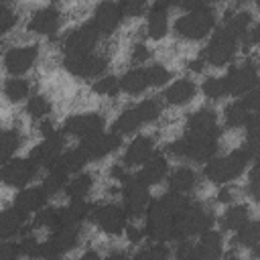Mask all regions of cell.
Listing matches in <instances>:
<instances>
[{
	"label": "cell",
	"instance_id": "cell-51",
	"mask_svg": "<svg viewBox=\"0 0 260 260\" xmlns=\"http://www.w3.org/2000/svg\"><path fill=\"white\" fill-rule=\"evenodd\" d=\"M177 258H197V246L189 244L187 240H181L177 248Z\"/></svg>",
	"mask_w": 260,
	"mask_h": 260
},
{
	"label": "cell",
	"instance_id": "cell-10",
	"mask_svg": "<svg viewBox=\"0 0 260 260\" xmlns=\"http://www.w3.org/2000/svg\"><path fill=\"white\" fill-rule=\"evenodd\" d=\"M106 57L93 55V53H81V55H65V69L75 77H98L106 69Z\"/></svg>",
	"mask_w": 260,
	"mask_h": 260
},
{
	"label": "cell",
	"instance_id": "cell-39",
	"mask_svg": "<svg viewBox=\"0 0 260 260\" xmlns=\"http://www.w3.org/2000/svg\"><path fill=\"white\" fill-rule=\"evenodd\" d=\"M49 112H51V104H49V100H47L45 95L35 93L32 98H28L26 114H28L32 120H41V118H45Z\"/></svg>",
	"mask_w": 260,
	"mask_h": 260
},
{
	"label": "cell",
	"instance_id": "cell-18",
	"mask_svg": "<svg viewBox=\"0 0 260 260\" xmlns=\"http://www.w3.org/2000/svg\"><path fill=\"white\" fill-rule=\"evenodd\" d=\"M120 142H122L120 134H116V132H100V134L83 140L81 148L85 150L89 160H95V158H104L106 154L118 150Z\"/></svg>",
	"mask_w": 260,
	"mask_h": 260
},
{
	"label": "cell",
	"instance_id": "cell-3",
	"mask_svg": "<svg viewBox=\"0 0 260 260\" xmlns=\"http://www.w3.org/2000/svg\"><path fill=\"white\" fill-rule=\"evenodd\" d=\"M213 213L211 209H207L201 203H191L181 215H177L175 219V232H173V240H189L195 234H203L205 230H209L213 225Z\"/></svg>",
	"mask_w": 260,
	"mask_h": 260
},
{
	"label": "cell",
	"instance_id": "cell-23",
	"mask_svg": "<svg viewBox=\"0 0 260 260\" xmlns=\"http://www.w3.org/2000/svg\"><path fill=\"white\" fill-rule=\"evenodd\" d=\"M167 171H169L167 158H165L162 154H152V156H150V158L144 162L142 171H140L136 177H138L142 183H146V185L150 187V185H156V183H160V181L165 179Z\"/></svg>",
	"mask_w": 260,
	"mask_h": 260
},
{
	"label": "cell",
	"instance_id": "cell-20",
	"mask_svg": "<svg viewBox=\"0 0 260 260\" xmlns=\"http://www.w3.org/2000/svg\"><path fill=\"white\" fill-rule=\"evenodd\" d=\"M169 2L167 0H156L148 12V22H146V32L150 39L158 41L167 35L169 28Z\"/></svg>",
	"mask_w": 260,
	"mask_h": 260
},
{
	"label": "cell",
	"instance_id": "cell-13",
	"mask_svg": "<svg viewBox=\"0 0 260 260\" xmlns=\"http://www.w3.org/2000/svg\"><path fill=\"white\" fill-rule=\"evenodd\" d=\"M63 156V132H55L53 136H47L39 146L30 150V158L37 167L51 169L55 167Z\"/></svg>",
	"mask_w": 260,
	"mask_h": 260
},
{
	"label": "cell",
	"instance_id": "cell-46",
	"mask_svg": "<svg viewBox=\"0 0 260 260\" xmlns=\"http://www.w3.org/2000/svg\"><path fill=\"white\" fill-rule=\"evenodd\" d=\"M148 69V77H150V85H165L171 79V71L162 65H150Z\"/></svg>",
	"mask_w": 260,
	"mask_h": 260
},
{
	"label": "cell",
	"instance_id": "cell-50",
	"mask_svg": "<svg viewBox=\"0 0 260 260\" xmlns=\"http://www.w3.org/2000/svg\"><path fill=\"white\" fill-rule=\"evenodd\" d=\"M248 193L254 201H260V171H250V183H248Z\"/></svg>",
	"mask_w": 260,
	"mask_h": 260
},
{
	"label": "cell",
	"instance_id": "cell-28",
	"mask_svg": "<svg viewBox=\"0 0 260 260\" xmlns=\"http://www.w3.org/2000/svg\"><path fill=\"white\" fill-rule=\"evenodd\" d=\"M221 252V234L215 230H205L197 244V258H219Z\"/></svg>",
	"mask_w": 260,
	"mask_h": 260
},
{
	"label": "cell",
	"instance_id": "cell-2",
	"mask_svg": "<svg viewBox=\"0 0 260 260\" xmlns=\"http://www.w3.org/2000/svg\"><path fill=\"white\" fill-rule=\"evenodd\" d=\"M252 156L248 154L246 148H238V150H232L230 154L225 156H217V158H209L205 169H203V175L215 183V185H223V183H230L234 181L236 177H240L248 165Z\"/></svg>",
	"mask_w": 260,
	"mask_h": 260
},
{
	"label": "cell",
	"instance_id": "cell-7",
	"mask_svg": "<svg viewBox=\"0 0 260 260\" xmlns=\"http://www.w3.org/2000/svg\"><path fill=\"white\" fill-rule=\"evenodd\" d=\"M122 197H124V209L128 213V217L138 219L146 213V205L150 203V195H148V185L142 183L136 175H128L122 181Z\"/></svg>",
	"mask_w": 260,
	"mask_h": 260
},
{
	"label": "cell",
	"instance_id": "cell-16",
	"mask_svg": "<svg viewBox=\"0 0 260 260\" xmlns=\"http://www.w3.org/2000/svg\"><path fill=\"white\" fill-rule=\"evenodd\" d=\"M122 18H124V12H122L120 4H116L112 0H104L93 10L91 24L98 28L100 35H110V32H114L120 26Z\"/></svg>",
	"mask_w": 260,
	"mask_h": 260
},
{
	"label": "cell",
	"instance_id": "cell-8",
	"mask_svg": "<svg viewBox=\"0 0 260 260\" xmlns=\"http://www.w3.org/2000/svg\"><path fill=\"white\" fill-rule=\"evenodd\" d=\"M126 209L114 203H104V205H91L87 219L91 223H95L102 232L110 234V236H118L126 230Z\"/></svg>",
	"mask_w": 260,
	"mask_h": 260
},
{
	"label": "cell",
	"instance_id": "cell-22",
	"mask_svg": "<svg viewBox=\"0 0 260 260\" xmlns=\"http://www.w3.org/2000/svg\"><path fill=\"white\" fill-rule=\"evenodd\" d=\"M47 195H49V193L45 191V187H28V189H22V191L16 195L14 205H16L20 211H24V213L28 215V213L39 211V209L45 207Z\"/></svg>",
	"mask_w": 260,
	"mask_h": 260
},
{
	"label": "cell",
	"instance_id": "cell-6",
	"mask_svg": "<svg viewBox=\"0 0 260 260\" xmlns=\"http://www.w3.org/2000/svg\"><path fill=\"white\" fill-rule=\"evenodd\" d=\"M160 114V106L156 100H144L132 108H128L126 112H122L118 116V120L112 126V132L116 134H130L134 130H138L142 124H148L152 120H156Z\"/></svg>",
	"mask_w": 260,
	"mask_h": 260
},
{
	"label": "cell",
	"instance_id": "cell-14",
	"mask_svg": "<svg viewBox=\"0 0 260 260\" xmlns=\"http://www.w3.org/2000/svg\"><path fill=\"white\" fill-rule=\"evenodd\" d=\"M98 37H100L98 28L91 22H87V24H83V26H79V28H75L67 35L65 43H63V53L65 55L91 53L93 45L98 43Z\"/></svg>",
	"mask_w": 260,
	"mask_h": 260
},
{
	"label": "cell",
	"instance_id": "cell-42",
	"mask_svg": "<svg viewBox=\"0 0 260 260\" xmlns=\"http://www.w3.org/2000/svg\"><path fill=\"white\" fill-rule=\"evenodd\" d=\"M203 93L207 95V98H211V100H219V98H223L225 93H228V89H225V79L223 77H207L205 81H203Z\"/></svg>",
	"mask_w": 260,
	"mask_h": 260
},
{
	"label": "cell",
	"instance_id": "cell-17",
	"mask_svg": "<svg viewBox=\"0 0 260 260\" xmlns=\"http://www.w3.org/2000/svg\"><path fill=\"white\" fill-rule=\"evenodd\" d=\"M39 57V47L37 45H24V47H14L4 55V65L10 75H22L26 73Z\"/></svg>",
	"mask_w": 260,
	"mask_h": 260
},
{
	"label": "cell",
	"instance_id": "cell-29",
	"mask_svg": "<svg viewBox=\"0 0 260 260\" xmlns=\"http://www.w3.org/2000/svg\"><path fill=\"white\" fill-rule=\"evenodd\" d=\"M197 185V175L189 169V167H179L169 175V189L171 191H179V193H187Z\"/></svg>",
	"mask_w": 260,
	"mask_h": 260
},
{
	"label": "cell",
	"instance_id": "cell-21",
	"mask_svg": "<svg viewBox=\"0 0 260 260\" xmlns=\"http://www.w3.org/2000/svg\"><path fill=\"white\" fill-rule=\"evenodd\" d=\"M59 28V12L53 6L37 10L28 20V30L37 35H53Z\"/></svg>",
	"mask_w": 260,
	"mask_h": 260
},
{
	"label": "cell",
	"instance_id": "cell-38",
	"mask_svg": "<svg viewBox=\"0 0 260 260\" xmlns=\"http://www.w3.org/2000/svg\"><path fill=\"white\" fill-rule=\"evenodd\" d=\"M87 154H85V150L81 148V146H77V148H71V150H67L63 156H61V165L69 171V173H79L85 165H87Z\"/></svg>",
	"mask_w": 260,
	"mask_h": 260
},
{
	"label": "cell",
	"instance_id": "cell-30",
	"mask_svg": "<svg viewBox=\"0 0 260 260\" xmlns=\"http://www.w3.org/2000/svg\"><path fill=\"white\" fill-rule=\"evenodd\" d=\"M91 205L83 199H71V203L61 209V225H77L81 219H87Z\"/></svg>",
	"mask_w": 260,
	"mask_h": 260
},
{
	"label": "cell",
	"instance_id": "cell-12",
	"mask_svg": "<svg viewBox=\"0 0 260 260\" xmlns=\"http://www.w3.org/2000/svg\"><path fill=\"white\" fill-rule=\"evenodd\" d=\"M219 126H217V114L209 108H201L193 112L187 120V136H197V138H219Z\"/></svg>",
	"mask_w": 260,
	"mask_h": 260
},
{
	"label": "cell",
	"instance_id": "cell-32",
	"mask_svg": "<svg viewBox=\"0 0 260 260\" xmlns=\"http://www.w3.org/2000/svg\"><path fill=\"white\" fill-rule=\"evenodd\" d=\"M234 242L244 248H252V246L260 244V219H252V221L248 219L242 228H238Z\"/></svg>",
	"mask_w": 260,
	"mask_h": 260
},
{
	"label": "cell",
	"instance_id": "cell-36",
	"mask_svg": "<svg viewBox=\"0 0 260 260\" xmlns=\"http://www.w3.org/2000/svg\"><path fill=\"white\" fill-rule=\"evenodd\" d=\"M22 144V134L18 130H4L2 132V146H0V158L2 162L10 160L12 154L20 148Z\"/></svg>",
	"mask_w": 260,
	"mask_h": 260
},
{
	"label": "cell",
	"instance_id": "cell-58",
	"mask_svg": "<svg viewBox=\"0 0 260 260\" xmlns=\"http://www.w3.org/2000/svg\"><path fill=\"white\" fill-rule=\"evenodd\" d=\"M232 197H234V195H232V191H230V189H221V191H219L217 201H219V203H230V201H232Z\"/></svg>",
	"mask_w": 260,
	"mask_h": 260
},
{
	"label": "cell",
	"instance_id": "cell-27",
	"mask_svg": "<svg viewBox=\"0 0 260 260\" xmlns=\"http://www.w3.org/2000/svg\"><path fill=\"white\" fill-rule=\"evenodd\" d=\"M24 217H26V213L20 211L16 205L6 207V209L2 211V215H0V236H2V238H12V236H16V234L20 232L22 223H24Z\"/></svg>",
	"mask_w": 260,
	"mask_h": 260
},
{
	"label": "cell",
	"instance_id": "cell-61",
	"mask_svg": "<svg viewBox=\"0 0 260 260\" xmlns=\"http://www.w3.org/2000/svg\"><path fill=\"white\" fill-rule=\"evenodd\" d=\"M87 258H100V254L98 252H85V254H81V260H87Z\"/></svg>",
	"mask_w": 260,
	"mask_h": 260
},
{
	"label": "cell",
	"instance_id": "cell-5",
	"mask_svg": "<svg viewBox=\"0 0 260 260\" xmlns=\"http://www.w3.org/2000/svg\"><path fill=\"white\" fill-rule=\"evenodd\" d=\"M175 219H177V215H175L160 199H154V201L148 203V209H146L144 234H146L152 242H167V240H173Z\"/></svg>",
	"mask_w": 260,
	"mask_h": 260
},
{
	"label": "cell",
	"instance_id": "cell-60",
	"mask_svg": "<svg viewBox=\"0 0 260 260\" xmlns=\"http://www.w3.org/2000/svg\"><path fill=\"white\" fill-rule=\"evenodd\" d=\"M252 41H254L256 45H260V24L254 26V30H252Z\"/></svg>",
	"mask_w": 260,
	"mask_h": 260
},
{
	"label": "cell",
	"instance_id": "cell-37",
	"mask_svg": "<svg viewBox=\"0 0 260 260\" xmlns=\"http://www.w3.org/2000/svg\"><path fill=\"white\" fill-rule=\"evenodd\" d=\"M28 93H30V85H28V81L26 79H20V77H12V79H8L6 81V85H4V95L10 100V102H22L24 98H28Z\"/></svg>",
	"mask_w": 260,
	"mask_h": 260
},
{
	"label": "cell",
	"instance_id": "cell-47",
	"mask_svg": "<svg viewBox=\"0 0 260 260\" xmlns=\"http://www.w3.org/2000/svg\"><path fill=\"white\" fill-rule=\"evenodd\" d=\"M14 24H16V12L8 4H2V8H0V30L8 32Z\"/></svg>",
	"mask_w": 260,
	"mask_h": 260
},
{
	"label": "cell",
	"instance_id": "cell-34",
	"mask_svg": "<svg viewBox=\"0 0 260 260\" xmlns=\"http://www.w3.org/2000/svg\"><path fill=\"white\" fill-rule=\"evenodd\" d=\"M250 118H252V112L246 108V104H244L242 100H238V102H234V104H230V106L225 108V122H228V126H232V128L246 126Z\"/></svg>",
	"mask_w": 260,
	"mask_h": 260
},
{
	"label": "cell",
	"instance_id": "cell-54",
	"mask_svg": "<svg viewBox=\"0 0 260 260\" xmlns=\"http://www.w3.org/2000/svg\"><path fill=\"white\" fill-rule=\"evenodd\" d=\"M132 59H134L136 63H144L146 59H150V51H148V47H146V45H136L134 51H132Z\"/></svg>",
	"mask_w": 260,
	"mask_h": 260
},
{
	"label": "cell",
	"instance_id": "cell-9",
	"mask_svg": "<svg viewBox=\"0 0 260 260\" xmlns=\"http://www.w3.org/2000/svg\"><path fill=\"white\" fill-rule=\"evenodd\" d=\"M106 126V120L102 114H77V116H71L65 120L61 132L63 134H69V136H75V138H81V140H87L95 134H100Z\"/></svg>",
	"mask_w": 260,
	"mask_h": 260
},
{
	"label": "cell",
	"instance_id": "cell-64",
	"mask_svg": "<svg viewBox=\"0 0 260 260\" xmlns=\"http://www.w3.org/2000/svg\"><path fill=\"white\" fill-rule=\"evenodd\" d=\"M256 4H258V6H260V0H256Z\"/></svg>",
	"mask_w": 260,
	"mask_h": 260
},
{
	"label": "cell",
	"instance_id": "cell-24",
	"mask_svg": "<svg viewBox=\"0 0 260 260\" xmlns=\"http://www.w3.org/2000/svg\"><path fill=\"white\" fill-rule=\"evenodd\" d=\"M146 87H152L146 67L132 69V71H128V73H124V75L120 77V89L126 91V93L136 95V93H142Z\"/></svg>",
	"mask_w": 260,
	"mask_h": 260
},
{
	"label": "cell",
	"instance_id": "cell-35",
	"mask_svg": "<svg viewBox=\"0 0 260 260\" xmlns=\"http://www.w3.org/2000/svg\"><path fill=\"white\" fill-rule=\"evenodd\" d=\"M91 185H93L91 175L81 173V175H77L75 179H71V181L67 183L65 193L69 195V199H85V195L91 191Z\"/></svg>",
	"mask_w": 260,
	"mask_h": 260
},
{
	"label": "cell",
	"instance_id": "cell-25",
	"mask_svg": "<svg viewBox=\"0 0 260 260\" xmlns=\"http://www.w3.org/2000/svg\"><path fill=\"white\" fill-rule=\"evenodd\" d=\"M195 91H197V87H195L193 81H189V79H179V81H175V83H171V85L167 87L165 100H167V104H171V106H185V104H189V102L193 100Z\"/></svg>",
	"mask_w": 260,
	"mask_h": 260
},
{
	"label": "cell",
	"instance_id": "cell-44",
	"mask_svg": "<svg viewBox=\"0 0 260 260\" xmlns=\"http://www.w3.org/2000/svg\"><path fill=\"white\" fill-rule=\"evenodd\" d=\"M91 89L95 93H100V95H114L120 89V79H116V77H102V79H98L93 83Z\"/></svg>",
	"mask_w": 260,
	"mask_h": 260
},
{
	"label": "cell",
	"instance_id": "cell-57",
	"mask_svg": "<svg viewBox=\"0 0 260 260\" xmlns=\"http://www.w3.org/2000/svg\"><path fill=\"white\" fill-rule=\"evenodd\" d=\"M55 132H57V130H55V128H53V124H51V122H49V120H45V122H43V124H41V134H43V136H45V138H47V136H53V134H55Z\"/></svg>",
	"mask_w": 260,
	"mask_h": 260
},
{
	"label": "cell",
	"instance_id": "cell-1",
	"mask_svg": "<svg viewBox=\"0 0 260 260\" xmlns=\"http://www.w3.org/2000/svg\"><path fill=\"white\" fill-rule=\"evenodd\" d=\"M250 24L248 12H238L223 22V26L213 35V39L203 49V61L211 67H223L236 55L238 41L244 37Z\"/></svg>",
	"mask_w": 260,
	"mask_h": 260
},
{
	"label": "cell",
	"instance_id": "cell-53",
	"mask_svg": "<svg viewBox=\"0 0 260 260\" xmlns=\"http://www.w3.org/2000/svg\"><path fill=\"white\" fill-rule=\"evenodd\" d=\"M20 254V246L18 244H2L0 246V258L2 260H12Z\"/></svg>",
	"mask_w": 260,
	"mask_h": 260
},
{
	"label": "cell",
	"instance_id": "cell-49",
	"mask_svg": "<svg viewBox=\"0 0 260 260\" xmlns=\"http://www.w3.org/2000/svg\"><path fill=\"white\" fill-rule=\"evenodd\" d=\"M242 102L246 104V108H248L252 114L260 112V87H254L252 91H248V93L242 98Z\"/></svg>",
	"mask_w": 260,
	"mask_h": 260
},
{
	"label": "cell",
	"instance_id": "cell-56",
	"mask_svg": "<svg viewBox=\"0 0 260 260\" xmlns=\"http://www.w3.org/2000/svg\"><path fill=\"white\" fill-rule=\"evenodd\" d=\"M110 177H112V179H118V181H124V179L128 177V173L124 171V167L116 165V167H112V169H110Z\"/></svg>",
	"mask_w": 260,
	"mask_h": 260
},
{
	"label": "cell",
	"instance_id": "cell-55",
	"mask_svg": "<svg viewBox=\"0 0 260 260\" xmlns=\"http://www.w3.org/2000/svg\"><path fill=\"white\" fill-rule=\"evenodd\" d=\"M126 236H128L130 244H138V242L142 240L144 232H142V230H138V228H134V225H126Z\"/></svg>",
	"mask_w": 260,
	"mask_h": 260
},
{
	"label": "cell",
	"instance_id": "cell-52",
	"mask_svg": "<svg viewBox=\"0 0 260 260\" xmlns=\"http://www.w3.org/2000/svg\"><path fill=\"white\" fill-rule=\"evenodd\" d=\"M246 136H254V138H260V112L252 114V118L248 120L246 124Z\"/></svg>",
	"mask_w": 260,
	"mask_h": 260
},
{
	"label": "cell",
	"instance_id": "cell-62",
	"mask_svg": "<svg viewBox=\"0 0 260 260\" xmlns=\"http://www.w3.org/2000/svg\"><path fill=\"white\" fill-rule=\"evenodd\" d=\"M252 256H254V258H260V244L252 246Z\"/></svg>",
	"mask_w": 260,
	"mask_h": 260
},
{
	"label": "cell",
	"instance_id": "cell-15",
	"mask_svg": "<svg viewBox=\"0 0 260 260\" xmlns=\"http://www.w3.org/2000/svg\"><path fill=\"white\" fill-rule=\"evenodd\" d=\"M37 173L32 158H10L2 167V181L10 187H24Z\"/></svg>",
	"mask_w": 260,
	"mask_h": 260
},
{
	"label": "cell",
	"instance_id": "cell-26",
	"mask_svg": "<svg viewBox=\"0 0 260 260\" xmlns=\"http://www.w3.org/2000/svg\"><path fill=\"white\" fill-rule=\"evenodd\" d=\"M77 240H79V234H77L75 225H59V228L53 230V234L49 238V242L53 244V248L57 250L59 256L69 252L71 248H75Z\"/></svg>",
	"mask_w": 260,
	"mask_h": 260
},
{
	"label": "cell",
	"instance_id": "cell-43",
	"mask_svg": "<svg viewBox=\"0 0 260 260\" xmlns=\"http://www.w3.org/2000/svg\"><path fill=\"white\" fill-rule=\"evenodd\" d=\"M167 256H169V250L162 246V242H156V244H152V246L136 252L134 254V260H162Z\"/></svg>",
	"mask_w": 260,
	"mask_h": 260
},
{
	"label": "cell",
	"instance_id": "cell-59",
	"mask_svg": "<svg viewBox=\"0 0 260 260\" xmlns=\"http://www.w3.org/2000/svg\"><path fill=\"white\" fill-rule=\"evenodd\" d=\"M189 69H191V71H201V69H203V59L191 61V63H189Z\"/></svg>",
	"mask_w": 260,
	"mask_h": 260
},
{
	"label": "cell",
	"instance_id": "cell-11",
	"mask_svg": "<svg viewBox=\"0 0 260 260\" xmlns=\"http://www.w3.org/2000/svg\"><path fill=\"white\" fill-rule=\"evenodd\" d=\"M223 79L230 95H246L258 85V71L252 63H244L240 67H232Z\"/></svg>",
	"mask_w": 260,
	"mask_h": 260
},
{
	"label": "cell",
	"instance_id": "cell-45",
	"mask_svg": "<svg viewBox=\"0 0 260 260\" xmlns=\"http://www.w3.org/2000/svg\"><path fill=\"white\" fill-rule=\"evenodd\" d=\"M146 2H148V0H120V8H122L124 16L134 18V16H140V14L144 12Z\"/></svg>",
	"mask_w": 260,
	"mask_h": 260
},
{
	"label": "cell",
	"instance_id": "cell-19",
	"mask_svg": "<svg viewBox=\"0 0 260 260\" xmlns=\"http://www.w3.org/2000/svg\"><path fill=\"white\" fill-rule=\"evenodd\" d=\"M152 154H154V142H152V138L150 136H136L128 144V148H126V152L122 156V165L124 167H140Z\"/></svg>",
	"mask_w": 260,
	"mask_h": 260
},
{
	"label": "cell",
	"instance_id": "cell-33",
	"mask_svg": "<svg viewBox=\"0 0 260 260\" xmlns=\"http://www.w3.org/2000/svg\"><path fill=\"white\" fill-rule=\"evenodd\" d=\"M67 175H69V171H67L61 162H57L55 167H51L49 173H47V177H45V181H43L45 191H47L49 195L61 191V189L65 187V183H67Z\"/></svg>",
	"mask_w": 260,
	"mask_h": 260
},
{
	"label": "cell",
	"instance_id": "cell-40",
	"mask_svg": "<svg viewBox=\"0 0 260 260\" xmlns=\"http://www.w3.org/2000/svg\"><path fill=\"white\" fill-rule=\"evenodd\" d=\"M35 225H41V228H59L61 225V209L57 207H43L37 211V217H35Z\"/></svg>",
	"mask_w": 260,
	"mask_h": 260
},
{
	"label": "cell",
	"instance_id": "cell-4",
	"mask_svg": "<svg viewBox=\"0 0 260 260\" xmlns=\"http://www.w3.org/2000/svg\"><path fill=\"white\" fill-rule=\"evenodd\" d=\"M213 24H215V12H213V8L199 6V8L189 10L185 16H181L175 22V32L181 39L199 41V39H203V37H207L211 32Z\"/></svg>",
	"mask_w": 260,
	"mask_h": 260
},
{
	"label": "cell",
	"instance_id": "cell-63",
	"mask_svg": "<svg viewBox=\"0 0 260 260\" xmlns=\"http://www.w3.org/2000/svg\"><path fill=\"white\" fill-rule=\"evenodd\" d=\"M167 2H169V6H173V4H179V6H181L183 0H167Z\"/></svg>",
	"mask_w": 260,
	"mask_h": 260
},
{
	"label": "cell",
	"instance_id": "cell-48",
	"mask_svg": "<svg viewBox=\"0 0 260 260\" xmlns=\"http://www.w3.org/2000/svg\"><path fill=\"white\" fill-rule=\"evenodd\" d=\"M20 254L28 256V258H37V250H39V242L35 240V236H24L20 240Z\"/></svg>",
	"mask_w": 260,
	"mask_h": 260
},
{
	"label": "cell",
	"instance_id": "cell-41",
	"mask_svg": "<svg viewBox=\"0 0 260 260\" xmlns=\"http://www.w3.org/2000/svg\"><path fill=\"white\" fill-rule=\"evenodd\" d=\"M160 201H162V203H165V205H167L175 215H181V213L191 205V201H189L183 193H179V191H171V189H169V193H167V195H162V197H160Z\"/></svg>",
	"mask_w": 260,
	"mask_h": 260
},
{
	"label": "cell",
	"instance_id": "cell-31",
	"mask_svg": "<svg viewBox=\"0 0 260 260\" xmlns=\"http://www.w3.org/2000/svg\"><path fill=\"white\" fill-rule=\"evenodd\" d=\"M250 217V211L246 205H232L223 211V215L219 217V225L221 230H230V232H236L238 228H242Z\"/></svg>",
	"mask_w": 260,
	"mask_h": 260
}]
</instances>
